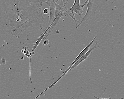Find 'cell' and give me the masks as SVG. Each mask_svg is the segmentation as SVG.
I'll return each instance as SVG.
<instances>
[{
  "instance_id": "obj_1",
  "label": "cell",
  "mask_w": 124,
  "mask_h": 99,
  "mask_svg": "<svg viewBox=\"0 0 124 99\" xmlns=\"http://www.w3.org/2000/svg\"><path fill=\"white\" fill-rule=\"evenodd\" d=\"M39 0H0V20L3 29L16 38L28 28L43 29L47 22Z\"/></svg>"
},
{
  "instance_id": "obj_2",
  "label": "cell",
  "mask_w": 124,
  "mask_h": 99,
  "mask_svg": "<svg viewBox=\"0 0 124 99\" xmlns=\"http://www.w3.org/2000/svg\"><path fill=\"white\" fill-rule=\"evenodd\" d=\"M83 10V8L81 7L80 0H74L72 6L67 8L68 16L71 14L76 18L77 16L82 20L84 17L82 15Z\"/></svg>"
},
{
  "instance_id": "obj_3",
  "label": "cell",
  "mask_w": 124,
  "mask_h": 99,
  "mask_svg": "<svg viewBox=\"0 0 124 99\" xmlns=\"http://www.w3.org/2000/svg\"><path fill=\"white\" fill-rule=\"evenodd\" d=\"M97 37V36H95L93 38L92 40L90 43L86 47H85L79 53L76 58L74 60L70 66L66 69L65 71L50 86V87H52L54 86V85L62 78V77L65 75V74L69 70L72 66L76 63L84 54L86 53L90 49V48L93 42Z\"/></svg>"
},
{
  "instance_id": "obj_4",
  "label": "cell",
  "mask_w": 124,
  "mask_h": 99,
  "mask_svg": "<svg viewBox=\"0 0 124 99\" xmlns=\"http://www.w3.org/2000/svg\"><path fill=\"white\" fill-rule=\"evenodd\" d=\"M86 6V11L83 19L80 21V25L84 21L88 20L95 13L98 8L96 0H89Z\"/></svg>"
},
{
  "instance_id": "obj_5",
  "label": "cell",
  "mask_w": 124,
  "mask_h": 99,
  "mask_svg": "<svg viewBox=\"0 0 124 99\" xmlns=\"http://www.w3.org/2000/svg\"><path fill=\"white\" fill-rule=\"evenodd\" d=\"M68 16V13L67 8L65 6L60 13L55 16L54 19L50 24L51 25L50 27L47 31L43 39H46L50 35V33L54 30L57 24L59 23V20L61 17L63 16Z\"/></svg>"
},
{
  "instance_id": "obj_6",
  "label": "cell",
  "mask_w": 124,
  "mask_h": 99,
  "mask_svg": "<svg viewBox=\"0 0 124 99\" xmlns=\"http://www.w3.org/2000/svg\"><path fill=\"white\" fill-rule=\"evenodd\" d=\"M98 43L97 41H96L94 46L90 49L88 51L84 54L76 63H75L71 67L69 70L65 74V75L68 73L73 68L76 67L78 65L80 64L84 61L87 59L89 55L92 53V51L95 48H98L99 46H96Z\"/></svg>"
},
{
  "instance_id": "obj_7",
  "label": "cell",
  "mask_w": 124,
  "mask_h": 99,
  "mask_svg": "<svg viewBox=\"0 0 124 99\" xmlns=\"http://www.w3.org/2000/svg\"><path fill=\"white\" fill-rule=\"evenodd\" d=\"M49 7L50 15L48 26L52 23L54 19L55 15V7L52 0H48L45 2Z\"/></svg>"
},
{
  "instance_id": "obj_8",
  "label": "cell",
  "mask_w": 124,
  "mask_h": 99,
  "mask_svg": "<svg viewBox=\"0 0 124 99\" xmlns=\"http://www.w3.org/2000/svg\"><path fill=\"white\" fill-rule=\"evenodd\" d=\"M51 26V25H50L47 28L46 27L39 37L33 46L31 52H34V51L39 44L42 39L45 37L47 31L49 28Z\"/></svg>"
},
{
  "instance_id": "obj_9",
  "label": "cell",
  "mask_w": 124,
  "mask_h": 99,
  "mask_svg": "<svg viewBox=\"0 0 124 99\" xmlns=\"http://www.w3.org/2000/svg\"><path fill=\"white\" fill-rule=\"evenodd\" d=\"M49 43V40L47 39H45L43 42L42 45L43 46H46Z\"/></svg>"
},
{
  "instance_id": "obj_10",
  "label": "cell",
  "mask_w": 124,
  "mask_h": 99,
  "mask_svg": "<svg viewBox=\"0 0 124 99\" xmlns=\"http://www.w3.org/2000/svg\"><path fill=\"white\" fill-rule=\"evenodd\" d=\"M43 12L44 14H47L49 12V10L48 8H46L44 9Z\"/></svg>"
},
{
  "instance_id": "obj_11",
  "label": "cell",
  "mask_w": 124,
  "mask_h": 99,
  "mask_svg": "<svg viewBox=\"0 0 124 99\" xmlns=\"http://www.w3.org/2000/svg\"><path fill=\"white\" fill-rule=\"evenodd\" d=\"M1 61L2 64L4 65H5L6 64V60L3 57L1 59Z\"/></svg>"
},
{
  "instance_id": "obj_12",
  "label": "cell",
  "mask_w": 124,
  "mask_h": 99,
  "mask_svg": "<svg viewBox=\"0 0 124 99\" xmlns=\"http://www.w3.org/2000/svg\"><path fill=\"white\" fill-rule=\"evenodd\" d=\"M54 1L56 2H57L59 0H54ZM68 0H61V1H62L63 3H64V4L65 5L66 3L68 1Z\"/></svg>"
},
{
  "instance_id": "obj_13",
  "label": "cell",
  "mask_w": 124,
  "mask_h": 99,
  "mask_svg": "<svg viewBox=\"0 0 124 99\" xmlns=\"http://www.w3.org/2000/svg\"><path fill=\"white\" fill-rule=\"evenodd\" d=\"M94 97L95 98L97 99H112L111 97L110 96L109 97V98H98L96 96H94Z\"/></svg>"
},
{
  "instance_id": "obj_14",
  "label": "cell",
  "mask_w": 124,
  "mask_h": 99,
  "mask_svg": "<svg viewBox=\"0 0 124 99\" xmlns=\"http://www.w3.org/2000/svg\"><path fill=\"white\" fill-rule=\"evenodd\" d=\"M118 0H110L111 1L112 3H113L114 2L117 1Z\"/></svg>"
},
{
  "instance_id": "obj_15",
  "label": "cell",
  "mask_w": 124,
  "mask_h": 99,
  "mask_svg": "<svg viewBox=\"0 0 124 99\" xmlns=\"http://www.w3.org/2000/svg\"><path fill=\"white\" fill-rule=\"evenodd\" d=\"M21 59L22 60H23L24 59V57L22 56L21 57Z\"/></svg>"
}]
</instances>
